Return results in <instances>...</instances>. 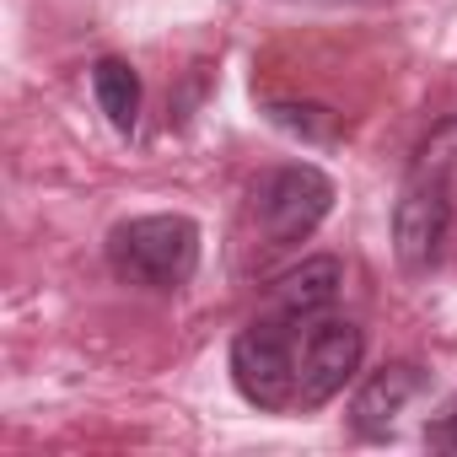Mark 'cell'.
<instances>
[{
	"instance_id": "obj_1",
	"label": "cell",
	"mask_w": 457,
	"mask_h": 457,
	"mask_svg": "<svg viewBox=\"0 0 457 457\" xmlns=\"http://www.w3.org/2000/svg\"><path fill=\"white\" fill-rule=\"evenodd\" d=\"M108 270L140 291H178L199 270V226L188 215H135L108 232Z\"/></svg>"
},
{
	"instance_id": "obj_2",
	"label": "cell",
	"mask_w": 457,
	"mask_h": 457,
	"mask_svg": "<svg viewBox=\"0 0 457 457\" xmlns=\"http://www.w3.org/2000/svg\"><path fill=\"white\" fill-rule=\"evenodd\" d=\"M296 345L302 323L275 307H264L232 339V382L253 409H296Z\"/></svg>"
},
{
	"instance_id": "obj_3",
	"label": "cell",
	"mask_w": 457,
	"mask_h": 457,
	"mask_svg": "<svg viewBox=\"0 0 457 457\" xmlns=\"http://www.w3.org/2000/svg\"><path fill=\"white\" fill-rule=\"evenodd\" d=\"M452 194H457V178L409 167L403 194L393 204V253L409 275H425L441 264L446 237H452Z\"/></svg>"
},
{
	"instance_id": "obj_4",
	"label": "cell",
	"mask_w": 457,
	"mask_h": 457,
	"mask_svg": "<svg viewBox=\"0 0 457 457\" xmlns=\"http://www.w3.org/2000/svg\"><path fill=\"white\" fill-rule=\"evenodd\" d=\"M334 204V178L312 162H291L275 167L259 188H253V220L270 248H291L302 237L318 232V220Z\"/></svg>"
},
{
	"instance_id": "obj_5",
	"label": "cell",
	"mask_w": 457,
	"mask_h": 457,
	"mask_svg": "<svg viewBox=\"0 0 457 457\" xmlns=\"http://www.w3.org/2000/svg\"><path fill=\"white\" fill-rule=\"evenodd\" d=\"M366 355V334L350 318H307L302 323V345H296V409H323L355 371Z\"/></svg>"
},
{
	"instance_id": "obj_6",
	"label": "cell",
	"mask_w": 457,
	"mask_h": 457,
	"mask_svg": "<svg viewBox=\"0 0 457 457\" xmlns=\"http://www.w3.org/2000/svg\"><path fill=\"white\" fill-rule=\"evenodd\" d=\"M420 393H425V371H420L414 361H393V366H382V371L361 387V398H355V430L371 436V441L393 436L398 414H403Z\"/></svg>"
},
{
	"instance_id": "obj_7",
	"label": "cell",
	"mask_w": 457,
	"mask_h": 457,
	"mask_svg": "<svg viewBox=\"0 0 457 457\" xmlns=\"http://www.w3.org/2000/svg\"><path fill=\"white\" fill-rule=\"evenodd\" d=\"M339 286H345V264L339 259H328V253L323 259H302L296 270H286L270 286V307L286 312V318H296V323H307V318H323L334 307Z\"/></svg>"
},
{
	"instance_id": "obj_8",
	"label": "cell",
	"mask_w": 457,
	"mask_h": 457,
	"mask_svg": "<svg viewBox=\"0 0 457 457\" xmlns=\"http://www.w3.org/2000/svg\"><path fill=\"white\" fill-rule=\"evenodd\" d=\"M92 92H97V108L108 113V124L119 135H129L135 119H140V76H135V65H124L113 54L97 60L92 65Z\"/></svg>"
},
{
	"instance_id": "obj_9",
	"label": "cell",
	"mask_w": 457,
	"mask_h": 457,
	"mask_svg": "<svg viewBox=\"0 0 457 457\" xmlns=\"http://www.w3.org/2000/svg\"><path fill=\"white\" fill-rule=\"evenodd\" d=\"M270 119H275L280 129L302 135V140H339V135H345L339 113H334V108H318V103H270Z\"/></svg>"
},
{
	"instance_id": "obj_10",
	"label": "cell",
	"mask_w": 457,
	"mask_h": 457,
	"mask_svg": "<svg viewBox=\"0 0 457 457\" xmlns=\"http://www.w3.org/2000/svg\"><path fill=\"white\" fill-rule=\"evenodd\" d=\"M430 446L457 452V409H452V414H441V425H430Z\"/></svg>"
}]
</instances>
